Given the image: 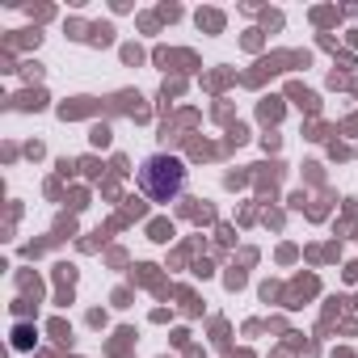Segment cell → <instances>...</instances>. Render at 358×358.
I'll use <instances>...</instances> for the list:
<instances>
[{"label":"cell","instance_id":"6da1fadb","mask_svg":"<svg viewBox=\"0 0 358 358\" xmlns=\"http://www.w3.org/2000/svg\"><path fill=\"white\" fill-rule=\"evenodd\" d=\"M139 190L152 203H169L186 190V164L177 156H148L139 164Z\"/></svg>","mask_w":358,"mask_h":358}]
</instances>
